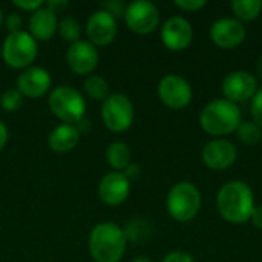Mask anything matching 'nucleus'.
<instances>
[{"label":"nucleus","instance_id":"1","mask_svg":"<svg viewBox=\"0 0 262 262\" xmlns=\"http://www.w3.org/2000/svg\"><path fill=\"white\" fill-rule=\"evenodd\" d=\"M255 207L253 190L241 180L227 181L218 190L216 209L220 215L230 224H244L250 221Z\"/></svg>","mask_w":262,"mask_h":262},{"label":"nucleus","instance_id":"2","mask_svg":"<svg viewBox=\"0 0 262 262\" xmlns=\"http://www.w3.org/2000/svg\"><path fill=\"white\" fill-rule=\"evenodd\" d=\"M241 123L243 114L238 104L226 98L212 100L200 114V124L203 130L213 138H224L226 135L236 132Z\"/></svg>","mask_w":262,"mask_h":262},{"label":"nucleus","instance_id":"3","mask_svg":"<svg viewBox=\"0 0 262 262\" xmlns=\"http://www.w3.org/2000/svg\"><path fill=\"white\" fill-rule=\"evenodd\" d=\"M88 246L95 262H120L126 253L127 239L120 226L101 223L92 229Z\"/></svg>","mask_w":262,"mask_h":262},{"label":"nucleus","instance_id":"4","mask_svg":"<svg viewBox=\"0 0 262 262\" xmlns=\"http://www.w3.org/2000/svg\"><path fill=\"white\" fill-rule=\"evenodd\" d=\"M201 193L190 181H180L172 186L166 198V209L178 223L192 221L201 209Z\"/></svg>","mask_w":262,"mask_h":262},{"label":"nucleus","instance_id":"5","mask_svg":"<svg viewBox=\"0 0 262 262\" xmlns=\"http://www.w3.org/2000/svg\"><path fill=\"white\" fill-rule=\"evenodd\" d=\"M48 104L52 114L66 124H77L84 118L86 101L83 95L71 86H58L52 89Z\"/></svg>","mask_w":262,"mask_h":262},{"label":"nucleus","instance_id":"6","mask_svg":"<svg viewBox=\"0 0 262 262\" xmlns=\"http://www.w3.org/2000/svg\"><path fill=\"white\" fill-rule=\"evenodd\" d=\"M37 40L26 31L9 32L2 46V55L8 66L23 69L37 57Z\"/></svg>","mask_w":262,"mask_h":262},{"label":"nucleus","instance_id":"7","mask_svg":"<svg viewBox=\"0 0 262 262\" xmlns=\"http://www.w3.org/2000/svg\"><path fill=\"white\" fill-rule=\"evenodd\" d=\"M135 111L132 101L124 94H111L101 107V118L104 126L112 132H124L134 123Z\"/></svg>","mask_w":262,"mask_h":262},{"label":"nucleus","instance_id":"8","mask_svg":"<svg viewBox=\"0 0 262 262\" xmlns=\"http://www.w3.org/2000/svg\"><path fill=\"white\" fill-rule=\"evenodd\" d=\"M158 97L169 109L180 111L190 104L193 91L184 77L178 74H169L164 75L158 83Z\"/></svg>","mask_w":262,"mask_h":262},{"label":"nucleus","instance_id":"9","mask_svg":"<svg viewBox=\"0 0 262 262\" xmlns=\"http://www.w3.org/2000/svg\"><path fill=\"white\" fill-rule=\"evenodd\" d=\"M124 21L132 32L146 35L154 32L160 25V11L152 2L137 0L126 6Z\"/></svg>","mask_w":262,"mask_h":262},{"label":"nucleus","instance_id":"10","mask_svg":"<svg viewBox=\"0 0 262 262\" xmlns=\"http://www.w3.org/2000/svg\"><path fill=\"white\" fill-rule=\"evenodd\" d=\"M258 89V81L249 71H232L223 80L224 98L235 104L253 98Z\"/></svg>","mask_w":262,"mask_h":262},{"label":"nucleus","instance_id":"11","mask_svg":"<svg viewBox=\"0 0 262 262\" xmlns=\"http://www.w3.org/2000/svg\"><path fill=\"white\" fill-rule=\"evenodd\" d=\"M210 40L221 49H233L239 46L247 35L246 26L232 17H221L210 26Z\"/></svg>","mask_w":262,"mask_h":262},{"label":"nucleus","instance_id":"12","mask_svg":"<svg viewBox=\"0 0 262 262\" xmlns=\"http://www.w3.org/2000/svg\"><path fill=\"white\" fill-rule=\"evenodd\" d=\"M193 40V28L190 21L181 15H173L167 18L161 26V41L163 45L175 52L184 51L190 46Z\"/></svg>","mask_w":262,"mask_h":262},{"label":"nucleus","instance_id":"13","mask_svg":"<svg viewBox=\"0 0 262 262\" xmlns=\"http://www.w3.org/2000/svg\"><path fill=\"white\" fill-rule=\"evenodd\" d=\"M238 149L227 138H213L209 141L201 152L203 163L212 170H226L236 161Z\"/></svg>","mask_w":262,"mask_h":262},{"label":"nucleus","instance_id":"14","mask_svg":"<svg viewBox=\"0 0 262 262\" xmlns=\"http://www.w3.org/2000/svg\"><path fill=\"white\" fill-rule=\"evenodd\" d=\"M98 51L97 48L86 40H78L72 43L68 49L66 60L71 71L77 75L92 74L98 64Z\"/></svg>","mask_w":262,"mask_h":262},{"label":"nucleus","instance_id":"15","mask_svg":"<svg viewBox=\"0 0 262 262\" xmlns=\"http://www.w3.org/2000/svg\"><path fill=\"white\" fill-rule=\"evenodd\" d=\"M86 34L94 46H106L117 35V18L107 11L98 9L89 17Z\"/></svg>","mask_w":262,"mask_h":262},{"label":"nucleus","instance_id":"16","mask_svg":"<svg viewBox=\"0 0 262 262\" xmlns=\"http://www.w3.org/2000/svg\"><path fill=\"white\" fill-rule=\"evenodd\" d=\"M130 193V181L123 172L106 173L98 184V196L107 206L123 204Z\"/></svg>","mask_w":262,"mask_h":262},{"label":"nucleus","instance_id":"17","mask_svg":"<svg viewBox=\"0 0 262 262\" xmlns=\"http://www.w3.org/2000/svg\"><path fill=\"white\" fill-rule=\"evenodd\" d=\"M51 75L46 69L32 66L25 69L17 78V89L21 92L23 97L28 98H38L45 95L51 88Z\"/></svg>","mask_w":262,"mask_h":262},{"label":"nucleus","instance_id":"18","mask_svg":"<svg viewBox=\"0 0 262 262\" xmlns=\"http://www.w3.org/2000/svg\"><path fill=\"white\" fill-rule=\"evenodd\" d=\"M58 28L57 14H54L48 8H40L35 12H32L29 18V34L35 40H49L54 37Z\"/></svg>","mask_w":262,"mask_h":262},{"label":"nucleus","instance_id":"19","mask_svg":"<svg viewBox=\"0 0 262 262\" xmlns=\"http://www.w3.org/2000/svg\"><path fill=\"white\" fill-rule=\"evenodd\" d=\"M81 134L75 127V124H60L57 126L48 138V144L54 152L64 154L72 150L78 141H80Z\"/></svg>","mask_w":262,"mask_h":262},{"label":"nucleus","instance_id":"20","mask_svg":"<svg viewBox=\"0 0 262 262\" xmlns=\"http://www.w3.org/2000/svg\"><path fill=\"white\" fill-rule=\"evenodd\" d=\"M123 232L127 241L135 244H143L149 241L150 236L154 235V226L146 218H134L126 224Z\"/></svg>","mask_w":262,"mask_h":262},{"label":"nucleus","instance_id":"21","mask_svg":"<svg viewBox=\"0 0 262 262\" xmlns=\"http://www.w3.org/2000/svg\"><path fill=\"white\" fill-rule=\"evenodd\" d=\"M106 160L107 164L115 169L117 172L124 170L132 161V152L129 149V146L123 141H115L112 144L107 146L106 149Z\"/></svg>","mask_w":262,"mask_h":262},{"label":"nucleus","instance_id":"22","mask_svg":"<svg viewBox=\"0 0 262 262\" xmlns=\"http://www.w3.org/2000/svg\"><path fill=\"white\" fill-rule=\"evenodd\" d=\"M230 6L236 20L252 21L261 14L262 0H233Z\"/></svg>","mask_w":262,"mask_h":262},{"label":"nucleus","instance_id":"23","mask_svg":"<svg viewBox=\"0 0 262 262\" xmlns=\"http://www.w3.org/2000/svg\"><path fill=\"white\" fill-rule=\"evenodd\" d=\"M84 91L86 94L92 98V100H100L104 101L109 95H111V89H109V83L100 77V75H89L84 80Z\"/></svg>","mask_w":262,"mask_h":262},{"label":"nucleus","instance_id":"24","mask_svg":"<svg viewBox=\"0 0 262 262\" xmlns=\"http://www.w3.org/2000/svg\"><path fill=\"white\" fill-rule=\"evenodd\" d=\"M236 137L247 146H255L262 140V129L255 121H243L236 129Z\"/></svg>","mask_w":262,"mask_h":262},{"label":"nucleus","instance_id":"25","mask_svg":"<svg viewBox=\"0 0 262 262\" xmlns=\"http://www.w3.org/2000/svg\"><path fill=\"white\" fill-rule=\"evenodd\" d=\"M57 32L60 34V37L66 41H69L71 45L80 40L81 35V26L78 23L77 18L74 17H66L61 21H58V28Z\"/></svg>","mask_w":262,"mask_h":262},{"label":"nucleus","instance_id":"26","mask_svg":"<svg viewBox=\"0 0 262 262\" xmlns=\"http://www.w3.org/2000/svg\"><path fill=\"white\" fill-rule=\"evenodd\" d=\"M0 104L6 112H15L23 106V95L18 89H8L3 92Z\"/></svg>","mask_w":262,"mask_h":262},{"label":"nucleus","instance_id":"27","mask_svg":"<svg viewBox=\"0 0 262 262\" xmlns=\"http://www.w3.org/2000/svg\"><path fill=\"white\" fill-rule=\"evenodd\" d=\"M250 114H252V121H255L262 129V88L258 89V92L252 98Z\"/></svg>","mask_w":262,"mask_h":262},{"label":"nucleus","instance_id":"28","mask_svg":"<svg viewBox=\"0 0 262 262\" xmlns=\"http://www.w3.org/2000/svg\"><path fill=\"white\" fill-rule=\"evenodd\" d=\"M173 5L178 6L180 9L195 12V11H200L201 8H204L207 5V2L206 0H175Z\"/></svg>","mask_w":262,"mask_h":262},{"label":"nucleus","instance_id":"29","mask_svg":"<svg viewBox=\"0 0 262 262\" xmlns=\"http://www.w3.org/2000/svg\"><path fill=\"white\" fill-rule=\"evenodd\" d=\"M14 6H17L21 11H28V12H35L37 9H40L45 3L41 0H14L12 2Z\"/></svg>","mask_w":262,"mask_h":262},{"label":"nucleus","instance_id":"30","mask_svg":"<svg viewBox=\"0 0 262 262\" xmlns=\"http://www.w3.org/2000/svg\"><path fill=\"white\" fill-rule=\"evenodd\" d=\"M161 262H195L193 256L187 252H183V250H177V252H170L167 253Z\"/></svg>","mask_w":262,"mask_h":262},{"label":"nucleus","instance_id":"31","mask_svg":"<svg viewBox=\"0 0 262 262\" xmlns=\"http://www.w3.org/2000/svg\"><path fill=\"white\" fill-rule=\"evenodd\" d=\"M103 9L104 11H107L109 14H112L115 18L117 17H124V11H126V8H124V5L121 3V2H117V0H111V2H106V3H103Z\"/></svg>","mask_w":262,"mask_h":262},{"label":"nucleus","instance_id":"32","mask_svg":"<svg viewBox=\"0 0 262 262\" xmlns=\"http://www.w3.org/2000/svg\"><path fill=\"white\" fill-rule=\"evenodd\" d=\"M21 25H23V20L18 14L12 12L6 17V28L9 29V32H18L21 31Z\"/></svg>","mask_w":262,"mask_h":262},{"label":"nucleus","instance_id":"33","mask_svg":"<svg viewBox=\"0 0 262 262\" xmlns=\"http://www.w3.org/2000/svg\"><path fill=\"white\" fill-rule=\"evenodd\" d=\"M45 5H46V8L51 9L54 14H57V12H61V11L68 6V2H66V0H49V2H46Z\"/></svg>","mask_w":262,"mask_h":262},{"label":"nucleus","instance_id":"34","mask_svg":"<svg viewBox=\"0 0 262 262\" xmlns=\"http://www.w3.org/2000/svg\"><path fill=\"white\" fill-rule=\"evenodd\" d=\"M140 172H141V169H140V164H137V163H130L126 169H124V177L130 181V180H134V178H137L138 175H140Z\"/></svg>","mask_w":262,"mask_h":262},{"label":"nucleus","instance_id":"35","mask_svg":"<svg viewBox=\"0 0 262 262\" xmlns=\"http://www.w3.org/2000/svg\"><path fill=\"white\" fill-rule=\"evenodd\" d=\"M250 221L253 223V226H255L256 229L262 230V206H256V207H255Z\"/></svg>","mask_w":262,"mask_h":262},{"label":"nucleus","instance_id":"36","mask_svg":"<svg viewBox=\"0 0 262 262\" xmlns=\"http://www.w3.org/2000/svg\"><path fill=\"white\" fill-rule=\"evenodd\" d=\"M6 141H8V129L3 124V121H0V150L5 147Z\"/></svg>","mask_w":262,"mask_h":262},{"label":"nucleus","instance_id":"37","mask_svg":"<svg viewBox=\"0 0 262 262\" xmlns=\"http://www.w3.org/2000/svg\"><path fill=\"white\" fill-rule=\"evenodd\" d=\"M75 127L78 129L80 134H83L84 130H89V129H91V121H89L88 118H83V120H80V121L75 124Z\"/></svg>","mask_w":262,"mask_h":262},{"label":"nucleus","instance_id":"38","mask_svg":"<svg viewBox=\"0 0 262 262\" xmlns=\"http://www.w3.org/2000/svg\"><path fill=\"white\" fill-rule=\"evenodd\" d=\"M256 71H258V75H259V78L262 80V54L259 55V58H258V63H256Z\"/></svg>","mask_w":262,"mask_h":262},{"label":"nucleus","instance_id":"39","mask_svg":"<svg viewBox=\"0 0 262 262\" xmlns=\"http://www.w3.org/2000/svg\"><path fill=\"white\" fill-rule=\"evenodd\" d=\"M132 262H155L152 261L150 258H147V256H140V258H135Z\"/></svg>","mask_w":262,"mask_h":262},{"label":"nucleus","instance_id":"40","mask_svg":"<svg viewBox=\"0 0 262 262\" xmlns=\"http://www.w3.org/2000/svg\"><path fill=\"white\" fill-rule=\"evenodd\" d=\"M2 18H3V14H2V9H0V25H2Z\"/></svg>","mask_w":262,"mask_h":262},{"label":"nucleus","instance_id":"41","mask_svg":"<svg viewBox=\"0 0 262 262\" xmlns=\"http://www.w3.org/2000/svg\"><path fill=\"white\" fill-rule=\"evenodd\" d=\"M0 52H2V46H0Z\"/></svg>","mask_w":262,"mask_h":262}]
</instances>
